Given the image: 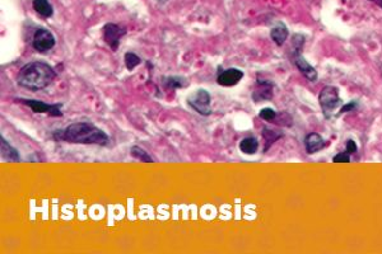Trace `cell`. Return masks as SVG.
Returning <instances> with one entry per match:
<instances>
[{"label": "cell", "mask_w": 382, "mask_h": 254, "mask_svg": "<svg viewBox=\"0 0 382 254\" xmlns=\"http://www.w3.org/2000/svg\"><path fill=\"white\" fill-rule=\"evenodd\" d=\"M54 139L66 141L70 144L98 145V146H107L110 142L107 134L90 122L71 123L66 129L55 132Z\"/></svg>", "instance_id": "obj_1"}, {"label": "cell", "mask_w": 382, "mask_h": 254, "mask_svg": "<svg viewBox=\"0 0 382 254\" xmlns=\"http://www.w3.org/2000/svg\"><path fill=\"white\" fill-rule=\"evenodd\" d=\"M56 71L49 64L42 61H33L26 64L17 75V83L28 90H41L53 83Z\"/></svg>", "instance_id": "obj_2"}, {"label": "cell", "mask_w": 382, "mask_h": 254, "mask_svg": "<svg viewBox=\"0 0 382 254\" xmlns=\"http://www.w3.org/2000/svg\"><path fill=\"white\" fill-rule=\"evenodd\" d=\"M210 94L204 90V89H199L194 94H191L188 98V104L194 111H196L197 113L201 116H209L212 113V108H210Z\"/></svg>", "instance_id": "obj_3"}, {"label": "cell", "mask_w": 382, "mask_h": 254, "mask_svg": "<svg viewBox=\"0 0 382 254\" xmlns=\"http://www.w3.org/2000/svg\"><path fill=\"white\" fill-rule=\"evenodd\" d=\"M318 101H320L321 108L324 111L325 117H327V118L330 117V113L342 103L339 94H338V89L334 88V86H325L321 90Z\"/></svg>", "instance_id": "obj_4"}, {"label": "cell", "mask_w": 382, "mask_h": 254, "mask_svg": "<svg viewBox=\"0 0 382 254\" xmlns=\"http://www.w3.org/2000/svg\"><path fill=\"white\" fill-rule=\"evenodd\" d=\"M302 47L299 46V45H292V57L293 61H294V65L297 66L301 73L307 78L310 82H315V80L318 79V71L315 70V68H312L311 65L308 64L307 61L305 60V57L302 56Z\"/></svg>", "instance_id": "obj_5"}, {"label": "cell", "mask_w": 382, "mask_h": 254, "mask_svg": "<svg viewBox=\"0 0 382 254\" xmlns=\"http://www.w3.org/2000/svg\"><path fill=\"white\" fill-rule=\"evenodd\" d=\"M17 101L28 106L34 113H47L53 117H60L63 114L60 111L62 104H47L45 102L34 101V99H17Z\"/></svg>", "instance_id": "obj_6"}, {"label": "cell", "mask_w": 382, "mask_h": 254, "mask_svg": "<svg viewBox=\"0 0 382 254\" xmlns=\"http://www.w3.org/2000/svg\"><path fill=\"white\" fill-rule=\"evenodd\" d=\"M127 34V31L123 27L115 23H107L103 27V40L111 47L112 51H116L120 45L121 37Z\"/></svg>", "instance_id": "obj_7"}, {"label": "cell", "mask_w": 382, "mask_h": 254, "mask_svg": "<svg viewBox=\"0 0 382 254\" xmlns=\"http://www.w3.org/2000/svg\"><path fill=\"white\" fill-rule=\"evenodd\" d=\"M55 46V37L47 29H38L33 37V47L38 52H46Z\"/></svg>", "instance_id": "obj_8"}, {"label": "cell", "mask_w": 382, "mask_h": 254, "mask_svg": "<svg viewBox=\"0 0 382 254\" xmlns=\"http://www.w3.org/2000/svg\"><path fill=\"white\" fill-rule=\"evenodd\" d=\"M244 78V71L240 69L231 68L222 71L217 78V83L222 86H233Z\"/></svg>", "instance_id": "obj_9"}, {"label": "cell", "mask_w": 382, "mask_h": 254, "mask_svg": "<svg viewBox=\"0 0 382 254\" xmlns=\"http://www.w3.org/2000/svg\"><path fill=\"white\" fill-rule=\"evenodd\" d=\"M305 146H306V151L308 154H315L318 153V150H321L322 147L325 146V141L324 138L318 134H308L305 139Z\"/></svg>", "instance_id": "obj_10"}, {"label": "cell", "mask_w": 382, "mask_h": 254, "mask_svg": "<svg viewBox=\"0 0 382 254\" xmlns=\"http://www.w3.org/2000/svg\"><path fill=\"white\" fill-rule=\"evenodd\" d=\"M270 36L271 40L274 41L278 46H282V45L286 42V38H288V36H289V32H288L286 26L281 22V23H278L275 27H273V29H271L270 32Z\"/></svg>", "instance_id": "obj_11"}, {"label": "cell", "mask_w": 382, "mask_h": 254, "mask_svg": "<svg viewBox=\"0 0 382 254\" xmlns=\"http://www.w3.org/2000/svg\"><path fill=\"white\" fill-rule=\"evenodd\" d=\"M0 141H1V158L6 162H19L21 158H19L18 151L3 136L0 138Z\"/></svg>", "instance_id": "obj_12"}, {"label": "cell", "mask_w": 382, "mask_h": 254, "mask_svg": "<svg viewBox=\"0 0 382 254\" xmlns=\"http://www.w3.org/2000/svg\"><path fill=\"white\" fill-rule=\"evenodd\" d=\"M240 150L244 154H247V155H253L259 150V140L254 136L245 138L240 142Z\"/></svg>", "instance_id": "obj_13"}, {"label": "cell", "mask_w": 382, "mask_h": 254, "mask_svg": "<svg viewBox=\"0 0 382 254\" xmlns=\"http://www.w3.org/2000/svg\"><path fill=\"white\" fill-rule=\"evenodd\" d=\"M33 9L45 18L51 17L54 13L53 5L49 3V0H33Z\"/></svg>", "instance_id": "obj_14"}, {"label": "cell", "mask_w": 382, "mask_h": 254, "mask_svg": "<svg viewBox=\"0 0 382 254\" xmlns=\"http://www.w3.org/2000/svg\"><path fill=\"white\" fill-rule=\"evenodd\" d=\"M257 85H259V89H256L253 94V95L260 94L259 97L255 99L256 102L261 101V99H270L271 97H273V93H271V84L269 83V82H262V80H259V82H257Z\"/></svg>", "instance_id": "obj_15"}, {"label": "cell", "mask_w": 382, "mask_h": 254, "mask_svg": "<svg viewBox=\"0 0 382 254\" xmlns=\"http://www.w3.org/2000/svg\"><path fill=\"white\" fill-rule=\"evenodd\" d=\"M124 61H125V66L129 71H133L134 69L140 65L142 60L139 57L138 55H135L134 52H127L125 55H124Z\"/></svg>", "instance_id": "obj_16"}, {"label": "cell", "mask_w": 382, "mask_h": 254, "mask_svg": "<svg viewBox=\"0 0 382 254\" xmlns=\"http://www.w3.org/2000/svg\"><path fill=\"white\" fill-rule=\"evenodd\" d=\"M130 154H131V156L133 158H135V159L140 160V162H144V163H153V159L151 158V155H149L147 151L144 150V149H142L140 146H133L131 147V150H130Z\"/></svg>", "instance_id": "obj_17"}, {"label": "cell", "mask_w": 382, "mask_h": 254, "mask_svg": "<svg viewBox=\"0 0 382 254\" xmlns=\"http://www.w3.org/2000/svg\"><path fill=\"white\" fill-rule=\"evenodd\" d=\"M163 80H164V85H166L167 88H171V89L184 88L186 84L185 78H182V77H168V78H163Z\"/></svg>", "instance_id": "obj_18"}, {"label": "cell", "mask_w": 382, "mask_h": 254, "mask_svg": "<svg viewBox=\"0 0 382 254\" xmlns=\"http://www.w3.org/2000/svg\"><path fill=\"white\" fill-rule=\"evenodd\" d=\"M260 117H261L262 119H265V121H273V119H275V117H277V112H275L273 108L265 107L260 111Z\"/></svg>", "instance_id": "obj_19"}, {"label": "cell", "mask_w": 382, "mask_h": 254, "mask_svg": "<svg viewBox=\"0 0 382 254\" xmlns=\"http://www.w3.org/2000/svg\"><path fill=\"white\" fill-rule=\"evenodd\" d=\"M273 134H274V131H271V130L266 129V127L264 130H262V136H264V139H265V140H266L265 151L268 150L269 146H270V145L273 144V142H274V141L278 139V138H271V135H273Z\"/></svg>", "instance_id": "obj_20"}, {"label": "cell", "mask_w": 382, "mask_h": 254, "mask_svg": "<svg viewBox=\"0 0 382 254\" xmlns=\"http://www.w3.org/2000/svg\"><path fill=\"white\" fill-rule=\"evenodd\" d=\"M334 163H349L350 162V158H349V154L345 151V153H339L338 155L334 156Z\"/></svg>", "instance_id": "obj_21"}, {"label": "cell", "mask_w": 382, "mask_h": 254, "mask_svg": "<svg viewBox=\"0 0 382 254\" xmlns=\"http://www.w3.org/2000/svg\"><path fill=\"white\" fill-rule=\"evenodd\" d=\"M357 149H358L357 144H355L354 141H353V140H348V141H347V150H345V151H347V153H348L349 155H350V154H354L355 151H357Z\"/></svg>", "instance_id": "obj_22"}, {"label": "cell", "mask_w": 382, "mask_h": 254, "mask_svg": "<svg viewBox=\"0 0 382 254\" xmlns=\"http://www.w3.org/2000/svg\"><path fill=\"white\" fill-rule=\"evenodd\" d=\"M355 107H357V103H355V102H353V103H349V104H345L344 107L340 110V113H344V112H347V111H350Z\"/></svg>", "instance_id": "obj_23"}, {"label": "cell", "mask_w": 382, "mask_h": 254, "mask_svg": "<svg viewBox=\"0 0 382 254\" xmlns=\"http://www.w3.org/2000/svg\"><path fill=\"white\" fill-rule=\"evenodd\" d=\"M370 1H372V3L377 4V5H379L380 8H382V0H370Z\"/></svg>", "instance_id": "obj_24"}]
</instances>
